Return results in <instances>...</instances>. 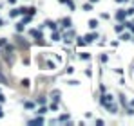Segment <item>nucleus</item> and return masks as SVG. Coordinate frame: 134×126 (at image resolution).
<instances>
[{"mask_svg": "<svg viewBox=\"0 0 134 126\" xmlns=\"http://www.w3.org/2000/svg\"><path fill=\"white\" fill-rule=\"evenodd\" d=\"M89 27H92V29L96 27V20H91V22H89Z\"/></svg>", "mask_w": 134, "mask_h": 126, "instance_id": "1", "label": "nucleus"}, {"mask_svg": "<svg viewBox=\"0 0 134 126\" xmlns=\"http://www.w3.org/2000/svg\"><path fill=\"white\" fill-rule=\"evenodd\" d=\"M0 115H2V110H0Z\"/></svg>", "mask_w": 134, "mask_h": 126, "instance_id": "2", "label": "nucleus"}]
</instances>
